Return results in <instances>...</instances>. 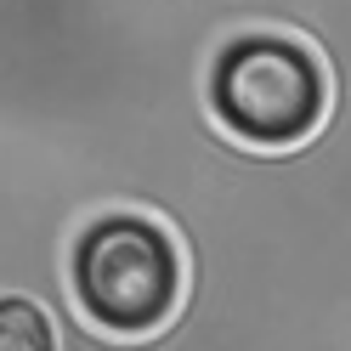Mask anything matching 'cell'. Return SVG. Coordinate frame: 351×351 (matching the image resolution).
<instances>
[{
    "label": "cell",
    "mask_w": 351,
    "mask_h": 351,
    "mask_svg": "<svg viewBox=\"0 0 351 351\" xmlns=\"http://www.w3.org/2000/svg\"><path fill=\"white\" fill-rule=\"evenodd\" d=\"M204 102L227 136L250 147H295L323 125L335 85L300 34L244 29L210 57Z\"/></svg>",
    "instance_id": "2"
},
{
    "label": "cell",
    "mask_w": 351,
    "mask_h": 351,
    "mask_svg": "<svg viewBox=\"0 0 351 351\" xmlns=\"http://www.w3.org/2000/svg\"><path fill=\"white\" fill-rule=\"evenodd\" d=\"M69 295L80 317L114 346H147L182 300V250L165 221L142 210H108L69 244Z\"/></svg>",
    "instance_id": "1"
},
{
    "label": "cell",
    "mask_w": 351,
    "mask_h": 351,
    "mask_svg": "<svg viewBox=\"0 0 351 351\" xmlns=\"http://www.w3.org/2000/svg\"><path fill=\"white\" fill-rule=\"evenodd\" d=\"M62 346L51 312L29 295H0V351H51Z\"/></svg>",
    "instance_id": "3"
}]
</instances>
